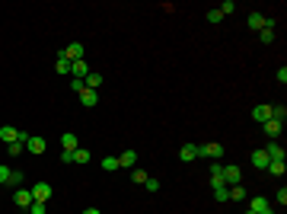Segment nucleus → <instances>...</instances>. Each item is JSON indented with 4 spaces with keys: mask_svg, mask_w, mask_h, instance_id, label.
<instances>
[{
    "mask_svg": "<svg viewBox=\"0 0 287 214\" xmlns=\"http://www.w3.org/2000/svg\"><path fill=\"white\" fill-rule=\"evenodd\" d=\"M198 157H211V160H223V144H198Z\"/></svg>",
    "mask_w": 287,
    "mask_h": 214,
    "instance_id": "nucleus-1",
    "label": "nucleus"
},
{
    "mask_svg": "<svg viewBox=\"0 0 287 214\" xmlns=\"http://www.w3.org/2000/svg\"><path fill=\"white\" fill-rule=\"evenodd\" d=\"M223 182L227 185H239L242 182V169L236 163H223Z\"/></svg>",
    "mask_w": 287,
    "mask_h": 214,
    "instance_id": "nucleus-2",
    "label": "nucleus"
},
{
    "mask_svg": "<svg viewBox=\"0 0 287 214\" xmlns=\"http://www.w3.org/2000/svg\"><path fill=\"white\" fill-rule=\"evenodd\" d=\"M32 201H35V198H32V189H16L13 192V205L16 208H26V211H29Z\"/></svg>",
    "mask_w": 287,
    "mask_h": 214,
    "instance_id": "nucleus-3",
    "label": "nucleus"
},
{
    "mask_svg": "<svg viewBox=\"0 0 287 214\" xmlns=\"http://www.w3.org/2000/svg\"><path fill=\"white\" fill-rule=\"evenodd\" d=\"M32 198L42 201V205H48V201H51V185L48 182H35L32 185Z\"/></svg>",
    "mask_w": 287,
    "mask_h": 214,
    "instance_id": "nucleus-4",
    "label": "nucleus"
},
{
    "mask_svg": "<svg viewBox=\"0 0 287 214\" xmlns=\"http://www.w3.org/2000/svg\"><path fill=\"white\" fill-rule=\"evenodd\" d=\"M61 54H64L67 61H83V45H80V42H70L67 48H61Z\"/></svg>",
    "mask_w": 287,
    "mask_h": 214,
    "instance_id": "nucleus-5",
    "label": "nucleus"
},
{
    "mask_svg": "<svg viewBox=\"0 0 287 214\" xmlns=\"http://www.w3.org/2000/svg\"><path fill=\"white\" fill-rule=\"evenodd\" d=\"M70 77H74V80H86V77H90V64L86 61H70Z\"/></svg>",
    "mask_w": 287,
    "mask_h": 214,
    "instance_id": "nucleus-6",
    "label": "nucleus"
},
{
    "mask_svg": "<svg viewBox=\"0 0 287 214\" xmlns=\"http://www.w3.org/2000/svg\"><path fill=\"white\" fill-rule=\"evenodd\" d=\"M249 211H252V214H274L271 205H268V198H262V195H255V198H252Z\"/></svg>",
    "mask_w": 287,
    "mask_h": 214,
    "instance_id": "nucleus-7",
    "label": "nucleus"
},
{
    "mask_svg": "<svg viewBox=\"0 0 287 214\" xmlns=\"http://www.w3.org/2000/svg\"><path fill=\"white\" fill-rule=\"evenodd\" d=\"M262 150L268 153V160H284V147L278 141H268V147H262Z\"/></svg>",
    "mask_w": 287,
    "mask_h": 214,
    "instance_id": "nucleus-8",
    "label": "nucleus"
},
{
    "mask_svg": "<svg viewBox=\"0 0 287 214\" xmlns=\"http://www.w3.org/2000/svg\"><path fill=\"white\" fill-rule=\"evenodd\" d=\"M45 147H48L45 138H32V134H29V141H26V150H29V153H45Z\"/></svg>",
    "mask_w": 287,
    "mask_h": 214,
    "instance_id": "nucleus-9",
    "label": "nucleus"
},
{
    "mask_svg": "<svg viewBox=\"0 0 287 214\" xmlns=\"http://www.w3.org/2000/svg\"><path fill=\"white\" fill-rule=\"evenodd\" d=\"M134 163H137V153L134 150H125L118 157V169H134Z\"/></svg>",
    "mask_w": 287,
    "mask_h": 214,
    "instance_id": "nucleus-10",
    "label": "nucleus"
},
{
    "mask_svg": "<svg viewBox=\"0 0 287 214\" xmlns=\"http://www.w3.org/2000/svg\"><path fill=\"white\" fill-rule=\"evenodd\" d=\"M0 141H3V144H13V141H19V131H16L13 125H3V128H0Z\"/></svg>",
    "mask_w": 287,
    "mask_h": 214,
    "instance_id": "nucleus-11",
    "label": "nucleus"
},
{
    "mask_svg": "<svg viewBox=\"0 0 287 214\" xmlns=\"http://www.w3.org/2000/svg\"><path fill=\"white\" fill-rule=\"evenodd\" d=\"M252 118H255L258 125H265L268 118H271V106H255L252 109Z\"/></svg>",
    "mask_w": 287,
    "mask_h": 214,
    "instance_id": "nucleus-12",
    "label": "nucleus"
},
{
    "mask_svg": "<svg viewBox=\"0 0 287 214\" xmlns=\"http://www.w3.org/2000/svg\"><path fill=\"white\" fill-rule=\"evenodd\" d=\"M195 157H198V144H182V150H179V160L191 163Z\"/></svg>",
    "mask_w": 287,
    "mask_h": 214,
    "instance_id": "nucleus-13",
    "label": "nucleus"
},
{
    "mask_svg": "<svg viewBox=\"0 0 287 214\" xmlns=\"http://www.w3.org/2000/svg\"><path fill=\"white\" fill-rule=\"evenodd\" d=\"M252 163H255V169H268V163H271V160H268V153L258 147V150H252Z\"/></svg>",
    "mask_w": 287,
    "mask_h": 214,
    "instance_id": "nucleus-14",
    "label": "nucleus"
},
{
    "mask_svg": "<svg viewBox=\"0 0 287 214\" xmlns=\"http://www.w3.org/2000/svg\"><path fill=\"white\" fill-rule=\"evenodd\" d=\"M80 102H83L86 109H93L99 102V90H83V93H80Z\"/></svg>",
    "mask_w": 287,
    "mask_h": 214,
    "instance_id": "nucleus-15",
    "label": "nucleus"
},
{
    "mask_svg": "<svg viewBox=\"0 0 287 214\" xmlns=\"http://www.w3.org/2000/svg\"><path fill=\"white\" fill-rule=\"evenodd\" d=\"M262 128H265V134H268V138H278V134H281V128H284V125H281V122H274V118H268V122H265L262 125Z\"/></svg>",
    "mask_w": 287,
    "mask_h": 214,
    "instance_id": "nucleus-16",
    "label": "nucleus"
},
{
    "mask_svg": "<svg viewBox=\"0 0 287 214\" xmlns=\"http://www.w3.org/2000/svg\"><path fill=\"white\" fill-rule=\"evenodd\" d=\"M61 144H64V150H77V134L74 131H64V134H61Z\"/></svg>",
    "mask_w": 287,
    "mask_h": 214,
    "instance_id": "nucleus-17",
    "label": "nucleus"
},
{
    "mask_svg": "<svg viewBox=\"0 0 287 214\" xmlns=\"http://www.w3.org/2000/svg\"><path fill=\"white\" fill-rule=\"evenodd\" d=\"M83 83H86V90H99V86H102V74H96V70H90V77H86Z\"/></svg>",
    "mask_w": 287,
    "mask_h": 214,
    "instance_id": "nucleus-18",
    "label": "nucleus"
},
{
    "mask_svg": "<svg viewBox=\"0 0 287 214\" xmlns=\"http://www.w3.org/2000/svg\"><path fill=\"white\" fill-rule=\"evenodd\" d=\"M246 23H249L252 32H258V29L265 26V16H262V13H249V19H246Z\"/></svg>",
    "mask_w": 287,
    "mask_h": 214,
    "instance_id": "nucleus-19",
    "label": "nucleus"
},
{
    "mask_svg": "<svg viewBox=\"0 0 287 214\" xmlns=\"http://www.w3.org/2000/svg\"><path fill=\"white\" fill-rule=\"evenodd\" d=\"M54 70H58V74H70V61L61 51H58V61H54Z\"/></svg>",
    "mask_w": 287,
    "mask_h": 214,
    "instance_id": "nucleus-20",
    "label": "nucleus"
},
{
    "mask_svg": "<svg viewBox=\"0 0 287 214\" xmlns=\"http://www.w3.org/2000/svg\"><path fill=\"white\" fill-rule=\"evenodd\" d=\"M284 169H287L284 160H271L268 163V173H271V176H284Z\"/></svg>",
    "mask_w": 287,
    "mask_h": 214,
    "instance_id": "nucleus-21",
    "label": "nucleus"
},
{
    "mask_svg": "<svg viewBox=\"0 0 287 214\" xmlns=\"http://www.w3.org/2000/svg\"><path fill=\"white\" fill-rule=\"evenodd\" d=\"M271 118L284 125V118H287V106H271Z\"/></svg>",
    "mask_w": 287,
    "mask_h": 214,
    "instance_id": "nucleus-22",
    "label": "nucleus"
},
{
    "mask_svg": "<svg viewBox=\"0 0 287 214\" xmlns=\"http://www.w3.org/2000/svg\"><path fill=\"white\" fill-rule=\"evenodd\" d=\"M74 163H90V150H86V147H77L74 150Z\"/></svg>",
    "mask_w": 287,
    "mask_h": 214,
    "instance_id": "nucleus-23",
    "label": "nucleus"
},
{
    "mask_svg": "<svg viewBox=\"0 0 287 214\" xmlns=\"http://www.w3.org/2000/svg\"><path fill=\"white\" fill-rule=\"evenodd\" d=\"M102 169H106V173H115V169H118V157H102Z\"/></svg>",
    "mask_w": 287,
    "mask_h": 214,
    "instance_id": "nucleus-24",
    "label": "nucleus"
},
{
    "mask_svg": "<svg viewBox=\"0 0 287 214\" xmlns=\"http://www.w3.org/2000/svg\"><path fill=\"white\" fill-rule=\"evenodd\" d=\"M23 150H26V144H23V141H13V144H7V153H10V157H19Z\"/></svg>",
    "mask_w": 287,
    "mask_h": 214,
    "instance_id": "nucleus-25",
    "label": "nucleus"
},
{
    "mask_svg": "<svg viewBox=\"0 0 287 214\" xmlns=\"http://www.w3.org/2000/svg\"><path fill=\"white\" fill-rule=\"evenodd\" d=\"M230 198L242 201V198H246V189H242V185H230Z\"/></svg>",
    "mask_w": 287,
    "mask_h": 214,
    "instance_id": "nucleus-26",
    "label": "nucleus"
},
{
    "mask_svg": "<svg viewBox=\"0 0 287 214\" xmlns=\"http://www.w3.org/2000/svg\"><path fill=\"white\" fill-rule=\"evenodd\" d=\"M10 176H13V169L0 163V185H10Z\"/></svg>",
    "mask_w": 287,
    "mask_h": 214,
    "instance_id": "nucleus-27",
    "label": "nucleus"
},
{
    "mask_svg": "<svg viewBox=\"0 0 287 214\" xmlns=\"http://www.w3.org/2000/svg\"><path fill=\"white\" fill-rule=\"evenodd\" d=\"M214 198H217V201H227V198H230V185H220V189H214Z\"/></svg>",
    "mask_w": 287,
    "mask_h": 214,
    "instance_id": "nucleus-28",
    "label": "nucleus"
},
{
    "mask_svg": "<svg viewBox=\"0 0 287 214\" xmlns=\"http://www.w3.org/2000/svg\"><path fill=\"white\" fill-rule=\"evenodd\" d=\"M131 179H134L137 185H144V182H147V173H144V169H137V166H134V169H131Z\"/></svg>",
    "mask_w": 287,
    "mask_h": 214,
    "instance_id": "nucleus-29",
    "label": "nucleus"
},
{
    "mask_svg": "<svg viewBox=\"0 0 287 214\" xmlns=\"http://www.w3.org/2000/svg\"><path fill=\"white\" fill-rule=\"evenodd\" d=\"M217 10H220V16H230V13H233L236 7H233V0H223V3H220Z\"/></svg>",
    "mask_w": 287,
    "mask_h": 214,
    "instance_id": "nucleus-30",
    "label": "nucleus"
},
{
    "mask_svg": "<svg viewBox=\"0 0 287 214\" xmlns=\"http://www.w3.org/2000/svg\"><path fill=\"white\" fill-rule=\"evenodd\" d=\"M144 189H147V192H157V189H159V179H157V176H147V182H144Z\"/></svg>",
    "mask_w": 287,
    "mask_h": 214,
    "instance_id": "nucleus-31",
    "label": "nucleus"
},
{
    "mask_svg": "<svg viewBox=\"0 0 287 214\" xmlns=\"http://www.w3.org/2000/svg\"><path fill=\"white\" fill-rule=\"evenodd\" d=\"M220 19H223V16H220V10H207V23H211V26H217Z\"/></svg>",
    "mask_w": 287,
    "mask_h": 214,
    "instance_id": "nucleus-32",
    "label": "nucleus"
},
{
    "mask_svg": "<svg viewBox=\"0 0 287 214\" xmlns=\"http://www.w3.org/2000/svg\"><path fill=\"white\" fill-rule=\"evenodd\" d=\"M45 208H48V205H42V201H32L29 214H45Z\"/></svg>",
    "mask_w": 287,
    "mask_h": 214,
    "instance_id": "nucleus-33",
    "label": "nucleus"
},
{
    "mask_svg": "<svg viewBox=\"0 0 287 214\" xmlns=\"http://www.w3.org/2000/svg\"><path fill=\"white\" fill-rule=\"evenodd\" d=\"M10 185H23V173H19V169H13V176H10Z\"/></svg>",
    "mask_w": 287,
    "mask_h": 214,
    "instance_id": "nucleus-34",
    "label": "nucleus"
},
{
    "mask_svg": "<svg viewBox=\"0 0 287 214\" xmlns=\"http://www.w3.org/2000/svg\"><path fill=\"white\" fill-rule=\"evenodd\" d=\"M70 90H74V93H83L86 83H83V80H70Z\"/></svg>",
    "mask_w": 287,
    "mask_h": 214,
    "instance_id": "nucleus-35",
    "label": "nucleus"
},
{
    "mask_svg": "<svg viewBox=\"0 0 287 214\" xmlns=\"http://www.w3.org/2000/svg\"><path fill=\"white\" fill-rule=\"evenodd\" d=\"M274 198H278V205L284 208V205H287V189H278V195H274Z\"/></svg>",
    "mask_w": 287,
    "mask_h": 214,
    "instance_id": "nucleus-36",
    "label": "nucleus"
},
{
    "mask_svg": "<svg viewBox=\"0 0 287 214\" xmlns=\"http://www.w3.org/2000/svg\"><path fill=\"white\" fill-rule=\"evenodd\" d=\"M61 163H74V150H64V153H61Z\"/></svg>",
    "mask_w": 287,
    "mask_h": 214,
    "instance_id": "nucleus-37",
    "label": "nucleus"
},
{
    "mask_svg": "<svg viewBox=\"0 0 287 214\" xmlns=\"http://www.w3.org/2000/svg\"><path fill=\"white\" fill-rule=\"evenodd\" d=\"M83 214H102V211H99V208H86Z\"/></svg>",
    "mask_w": 287,
    "mask_h": 214,
    "instance_id": "nucleus-38",
    "label": "nucleus"
},
{
    "mask_svg": "<svg viewBox=\"0 0 287 214\" xmlns=\"http://www.w3.org/2000/svg\"><path fill=\"white\" fill-rule=\"evenodd\" d=\"M246 214H252V211H246Z\"/></svg>",
    "mask_w": 287,
    "mask_h": 214,
    "instance_id": "nucleus-39",
    "label": "nucleus"
}]
</instances>
